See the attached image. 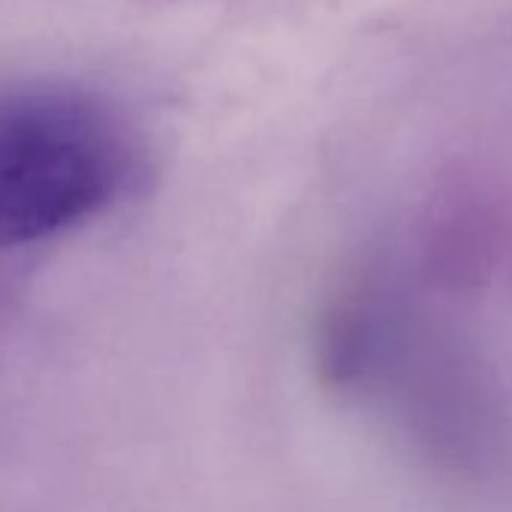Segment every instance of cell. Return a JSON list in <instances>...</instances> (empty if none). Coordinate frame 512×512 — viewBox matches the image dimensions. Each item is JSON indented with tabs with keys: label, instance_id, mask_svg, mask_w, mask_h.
<instances>
[{
	"label": "cell",
	"instance_id": "1",
	"mask_svg": "<svg viewBox=\"0 0 512 512\" xmlns=\"http://www.w3.org/2000/svg\"><path fill=\"white\" fill-rule=\"evenodd\" d=\"M142 169L136 127L103 94L67 82L0 88V256L97 223Z\"/></svg>",
	"mask_w": 512,
	"mask_h": 512
}]
</instances>
